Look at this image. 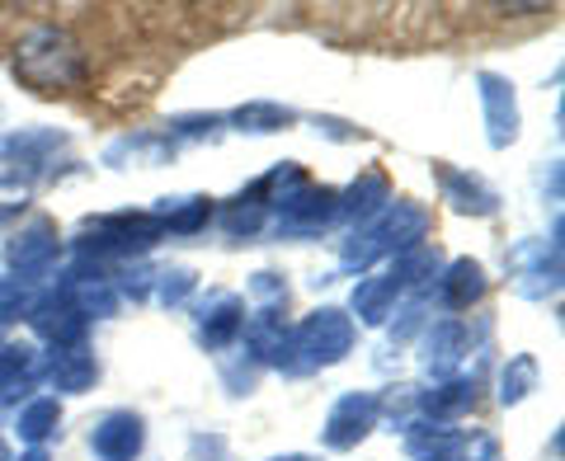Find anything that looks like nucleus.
Instances as JSON below:
<instances>
[{
    "label": "nucleus",
    "instance_id": "aec40b11",
    "mask_svg": "<svg viewBox=\"0 0 565 461\" xmlns=\"http://www.w3.org/2000/svg\"><path fill=\"white\" fill-rule=\"evenodd\" d=\"M174 156H180V147L161 132H151V128H141V132H122L114 137L109 147H104V165H141V170H156V165H170Z\"/></svg>",
    "mask_w": 565,
    "mask_h": 461
},
{
    "label": "nucleus",
    "instance_id": "2f4dec72",
    "mask_svg": "<svg viewBox=\"0 0 565 461\" xmlns=\"http://www.w3.org/2000/svg\"><path fill=\"white\" fill-rule=\"evenodd\" d=\"M316 132H326L330 141H359L363 137L353 122H340V118H316Z\"/></svg>",
    "mask_w": 565,
    "mask_h": 461
},
{
    "label": "nucleus",
    "instance_id": "a211bd4d",
    "mask_svg": "<svg viewBox=\"0 0 565 461\" xmlns=\"http://www.w3.org/2000/svg\"><path fill=\"white\" fill-rule=\"evenodd\" d=\"M405 297H411V292H405V282L396 278V269H392V264H386V269L382 274H373V278H359V288H353V297H349V321L353 325H386V321H392V315H396V307H401V301Z\"/></svg>",
    "mask_w": 565,
    "mask_h": 461
},
{
    "label": "nucleus",
    "instance_id": "4468645a",
    "mask_svg": "<svg viewBox=\"0 0 565 461\" xmlns=\"http://www.w3.org/2000/svg\"><path fill=\"white\" fill-rule=\"evenodd\" d=\"M90 457L95 461H141L147 452V415L141 410H104L90 424Z\"/></svg>",
    "mask_w": 565,
    "mask_h": 461
},
{
    "label": "nucleus",
    "instance_id": "c756f323",
    "mask_svg": "<svg viewBox=\"0 0 565 461\" xmlns=\"http://www.w3.org/2000/svg\"><path fill=\"white\" fill-rule=\"evenodd\" d=\"M33 203V184L20 180V174H0V217H20V212Z\"/></svg>",
    "mask_w": 565,
    "mask_h": 461
},
{
    "label": "nucleus",
    "instance_id": "9b49d317",
    "mask_svg": "<svg viewBox=\"0 0 565 461\" xmlns=\"http://www.w3.org/2000/svg\"><path fill=\"white\" fill-rule=\"evenodd\" d=\"M476 349L471 325L457 321V315H444V321H429L419 330V372L434 382H448L462 372L467 353Z\"/></svg>",
    "mask_w": 565,
    "mask_h": 461
},
{
    "label": "nucleus",
    "instance_id": "7c9ffc66",
    "mask_svg": "<svg viewBox=\"0 0 565 461\" xmlns=\"http://www.w3.org/2000/svg\"><path fill=\"white\" fill-rule=\"evenodd\" d=\"M189 461H232V448H226L222 433H193L189 438Z\"/></svg>",
    "mask_w": 565,
    "mask_h": 461
},
{
    "label": "nucleus",
    "instance_id": "20e7f679",
    "mask_svg": "<svg viewBox=\"0 0 565 461\" xmlns=\"http://www.w3.org/2000/svg\"><path fill=\"white\" fill-rule=\"evenodd\" d=\"M161 240H166V230L147 207L141 212H99V217H85L76 226L71 250H76V259H95V264L109 269V264L147 259Z\"/></svg>",
    "mask_w": 565,
    "mask_h": 461
},
{
    "label": "nucleus",
    "instance_id": "cd10ccee",
    "mask_svg": "<svg viewBox=\"0 0 565 461\" xmlns=\"http://www.w3.org/2000/svg\"><path fill=\"white\" fill-rule=\"evenodd\" d=\"M226 132V118L222 114H180L166 122V137L174 147H189V141H217Z\"/></svg>",
    "mask_w": 565,
    "mask_h": 461
},
{
    "label": "nucleus",
    "instance_id": "9d476101",
    "mask_svg": "<svg viewBox=\"0 0 565 461\" xmlns=\"http://www.w3.org/2000/svg\"><path fill=\"white\" fill-rule=\"evenodd\" d=\"M66 151H71V137L57 128H20L0 141V161L10 165V174H20L29 184L47 180L57 156H66Z\"/></svg>",
    "mask_w": 565,
    "mask_h": 461
},
{
    "label": "nucleus",
    "instance_id": "f03ea898",
    "mask_svg": "<svg viewBox=\"0 0 565 461\" xmlns=\"http://www.w3.org/2000/svg\"><path fill=\"white\" fill-rule=\"evenodd\" d=\"M429 230H434V212L415 203V199H392L373 222L353 226L349 240L340 245V269L344 274H367L373 264H392L401 255L429 245Z\"/></svg>",
    "mask_w": 565,
    "mask_h": 461
},
{
    "label": "nucleus",
    "instance_id": "f8f14e48",
    "mask_svg": "<svg viewBox=\"0 0 565 461\" xmlns=\"http://www.w3.org/2000/svg\"><path fill=\"white\" fill-rule=\"evenodd\" d=\"M486 292H490V274H486L481 259H448L444 269H438V278L429 282L424 301L438 307L444 315H457V321H462L471 307H481Z\"/></svg>",
    "mask_w": 565,
    "mask_h": 461
},
{
    "label": "nucleus",
    "instance_id": "412c9836",
    "mask_svg": "<svg viewBox=\"0 0 565 461\" xmlns=\"http://www.w3.org/2000/svg\"><path fill=\"white\" fill-rule=\"evenodd\" d=\"M14 438H20L24 448H47L52 438H62V400L39 392L24 405H14Z\"/></svg>",
    "mask_w": 565,
    "mask_h": 461
},
{
    "label": "nucleus",
    "instance_id": "a878e982",
    "mask_svg": "<svg viewBox=\"0 0 565 461\" xmlns=\"http://www.w3.org/2000/svg\"><path fill=\"white\" fill-rule=\"evenodd\" d=\"M193 297H199V274H193L189 264H170V269H156V278H151V301H161V307H189Z\"/></svg>",
    "mask_w": 565,
    "mask_h": 461
},
{
    "label": "nucleus",
    "instance_id": "6e6552de",
    "mask_svg": "<svg viewBox=\"0 0 565 461\" xmlns=\"http://www.w3.org/2000/svg\"><path fill=\"white\" fill-rule=\"evenodd\" d=\"M245 330V297L226 292V288H207L193 297V340L207 353H226L241 344Z\"/></svg>",
    "mask_w": 565,
    "mask_h": 461
},
{
    "label": "nucleus",
    "instance_id": "0eeeda50",
    "mask_svg": "<svg viewBox=\"0 0 565 461\" xmlns=\"http://www.w3.org/2000/svg\"><path fill=\"white\" fill-rule=\"evenodd\" d=\"M509 278H514V292L527 301H546L561 292V222L552 226V240L523 236L514 240V250L504 255Z\"/></svg>",
    "mask_w": 565,
    "mask_h": 461
},
{
    "label": "nucleus",
    "instance_id": "f3484780",
    "mask_svg": "<svg viewBox=\"0 0 565 461\" xmlns=\"http://www.w3.org/2000/svg\"><path fill=\"white\" fill-rule=\"evenodd\" d=\"M99 358H95V349H47L43 353V382H47V396H85V392H95V382H99Z\"/></svg>",
    "mask_w": 565,
    "mask_h": 461
},
{
    "label": "nucleus",
    "instance_id": "c85d7f7f",
    "mask_svg": "<svg viewBox=\"0 0 565 461\" xmlns=\"http://www.w3.org/2000/svg\"><path fill=\"white\" fill-rule=\"evenodd\" d=\"M250 301H255V311H278V315H288V301H292L288 278L274 274V269L250 274Z\"/></svg>",
    "mask_w": 565,
    "mask_h": 461
},
{
    "label": "nucleus",
    "instance_id": "7ed1b4c3",
    "mask_svg": "<svg viewBox=\"0 0 565 461\" xmlns=\"http://www.w3.org/2000/svg\"><path fill=\"white\" fill-rule=\"evenodd\" d=\"M353 344H359V325L349 321V311L316 307L302 321L288 325V344H282L274 372H282V377H311V372L344 363Z\"/></svg>",
    "mask_w": 565,
    "mask_h": 461
},
{
    "label": "nucleus",
    "instance_id": "423d86ee",
    "mask_svg": "<svg viewBox=\"0 0 565 461\" xmlns=\"http://www.w3.org/2000/svg\"><path fill=\"white\" fill-rule=\"evenodd\" d=\"M0 255H6V264H10V278L43 288V282L52 278V269H57L62 230H57V222H52V217L33 212V217H24L20 226L10 230V240L0 245Z\"/></svg>",
    "mask_w": 565,
    "mask_h": 461
},
{
    "label": "nucleus",
    "instance_id": "72a5a7b5",
    "mask_svg": "<svg viewBox=\"0 0 565 461\" xmlns=\"http://www.w3.org/2000/svg\"><path fill=\"white\" fill-rule=\"evenodd\" d=\"M264 461H321V457H311V452H282V457H264Z\"/></svg>",
    "mask_w": 565,
    "mask_h": 461
},
{
    "label": "nucleus",
    "instance_id": "ddd939ff",
    "mask_svg": "<svg viewBox=\"0 0 565 461\" xmlns=\"http://www.w3.org/2000/svg\"><path fill=\"white\" fill-rule=\"evenodd\" d=\"M377 424H382V415H377V392H344V396L326 410L321 442H326L330 452H353L367 433L377 429Z\"/></svg>",
    "mask_w": 565,
    "mask_h": 461
},
{
    "label": "nucleus",
    "instance_id": "bb28decb",
    "mask_svg": "<svg viewBox=\"0 0 565 461\" xmlns=\"http://www.w3.org/2000/svg\"><path fill=\"white\" fill-rule=\"evenodd\" d=\"M217 377H222V386H226V396H250L255 386H259V377H264V367L250 358V353H245L241 344L236 349H226L222 353V363H217Z\"/></svg>",
    "mask_w": 565,
    "mask_h": 461
},
{
    "label": "nucleus",
    "instance_id": "1a4fd4ad",
    "mask_svg": "<svg viewBox=\"0 0 565 461\" xmlns=\"http://www.w3.org/2000/svg\"><path fill=\"white\" fill-rule=\"evenodd\" d=\"M476 99H481V122H486L490 151H509L523 132L514 81L500 76V71H476Z\"/></svg>",
    "mask_w": 565,
    "mask_h": 461
},
{
    "label": "nucleus",
    "instance_id": "2eb2a0df",
    "mask_svg": "<svg viewBox=\"0 0 565 461\" xmlns=\"http://www.w3.org/2000/svg\"><path fill=\"white\" fill-rule=\"evenodd\" d=\"M269 212H274L269 189H264V180H255V184H245L236 199H226L217 212H212V222L222 226L226 240L250 245L255 236H264V230H269Z\"/></svg>",
    "mask_w": 565,
    "mask_h": 461
},
{
    "label": "nucleus",
    "instance_id": "b1692460",
    "mask_svg": "<svg viewBox=\"0 0 565 461\" xmlns=\"http://www.w3.org/2000/svg\"><path fill=\"white\" fill-rule=\"evenodd\" d=\"M297 118H302V114L288 109V104L250 99V104H241V109L226 114V128H232V132H245V137H269V132H288Z\"/></svg>",
    "mask_w": 565,
    "mask_h": 461
},
{
    "label": "nucleus",
    "instance_id": "f257e3e1",
    "mask_svg": "<svg viewBox=\"0 0 565 461\" xmlns=\"http://www.w3.org/2000/svg\"><path fill=\"white\" fill-rule=\"evenodd\" d=\"M10 71L24 90L43 99H66L90 85V47L76 39V29L66 24H33L24 29L10 47Z\"/></svg>",
    "mask_w": 565,
    "mask_h": 461
},
{
    "label": "nucleus",
    "instance_id": "393cba45",
    "mask_svg": "<svg viewBox=\"0 0 565 461\" xmlns=\"http://www.w3.org/2000/svg\"><path fill=\"white\" fill-rule=\"evenodd\" d=\"M500 405H523L542 386V363L533 353H509V363L500 367Z\"/></svg>",
    "mask_w": 565,
    "mask_h": 461
},
{
    "label": "nucleus",
    "instance_id": "39448f33",
    "mask_svg": "<svg viewBox=\"0 0 565 461\" xmlns=\"http://www.w3.org/2000/svg\"><path fill=\"white\" fill-rule=\"evenodd\" d=\"M334 222H340V189L311 180L288 189L269 212V230L278 240H321Z\"/></svg>",
    "mask_w": 565,
    "mask_h": 461
},
{
    "label": "nucleus",
    "instance_id": "6ab92c4d",
    "mask_svg": "<svg viewBox=\"0 0 565 461\" xmlns=\"http://www.w3.org/2000/svg\"><path fill=\"white\" fill-rule=\"evenodd\" d=\"M438 184H444V203L452 212H462V217H494L500 212V193H494L486 174L438 165Z\"/></svg>",
    "mask_w": 565,
    "mask_h": 461
},
{
    "label": "nucleus",
    "instance_id": "5701e85b",
    "mask_svg": "<svg viewBox=\"0 0 565 461\" xmlns=\"http://www.w3.org/2000/svg\"><path fill=\"white\" fill-rule=\"evenodd\" d=\"M147 212L161 222L166 240H170V236H199V230H207L217 207H212V199H203V193H184V199H156Z\"/></svg>",
    "mask_w": 565,
    "mask_h": 461
},
{
    "label": "nucleus",
    "instance_id": "4be33fe9",
    "mask_svg": "<svg viewBox=\"0 0 565 461\" xmlns=\"http://www.w3.org/2000/svg\"><path fill=\"white\" fill-rule=\"evenodd\" d=\"M392 199H396V193H392V180H386L382 170H363L359 180H353V184L340 193V222H349V226L373 222Z\"/></svg>",
    "mask_w": 565,
    "mask_h": 461
},
{
    "label": "nucleus",
    "instance_id": "dca6fc26",
    "mask_svg": "<svg viewBox=\"0 0 565 461\" xmlns=\"http://www.w3.org/2000/svg\"><path fill=\"white\" fill-rule=\"evenodd\" d=\"M476 400H481V382H476L471 372H457L448 382H434L429 392H415V410L424 424H444V429H452L457 419L476 410Z\"/></svg>",
    "mask_w": 565,
    "mask_h": 461
},
{
    "label": "nucleus",
    "instance_id": "473e14b6",
    "mask_svg": "<svg viewBox=\"0 0 565 461\" xmlns=\"http://www.w3.org/2000/svg\"><path fill=\"white\" fill-rule=\"evenodd\" d=\"M10 461H52V457H47V448H29V452H20V457H10Z\"/></svg>",
    "mask_w": 565,
    "mask_h": 461
}]
</instances>
